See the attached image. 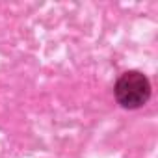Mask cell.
Returning a JSON list of instances; mask_svg holds the SVG:
<instances>
[{"label":"cell","mask_w":158,"mask_h":158,"mask_svg":"<svg viewBox=\"0 0 158 158\" xmlns=\"http://www.w3.org/2000/svg\"><path fill=\"white\" fill-rule=\"evenodd\" d=\"M114 97L125 110H138L151 99V82L141 71L123 73L114 86Z\"/></svg>","instance_id":"6da1fadb"}]
</instances>
